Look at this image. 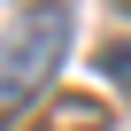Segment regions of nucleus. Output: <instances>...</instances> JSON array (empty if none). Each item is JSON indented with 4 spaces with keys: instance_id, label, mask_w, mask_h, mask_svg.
<instances>
[{
    "instance_id": "f257e3e1",
    "label": "nucleus",
    "mask_w": 131,
    "mask_h": 131,
    "mask_svg": "<svg viewBox=\"0 0 131 131\" xmlns=\"http://www.w3.org/2000/svg\"><path fill=\"white\" fill-rule=\"evenodd\" d=\"M62 46H70V8H62V0H39V8H31L8 39H0V116L23 108V100L54 77Z\"/></svg>"
},
{
    "instance_id": "f03ea898",
    "label": "nucleus",
    "mask_w": 131,
    "mask_h": 131,
    "mask_svg": "<svg viewBox=\"0 0 131 131\" xmlns=\"http://www.w3.org/2000/svg\"><path fill=\"white\" fill-rule=\"evenodd\" d=\"M39 131H108V116H100V108H85V100H62Z\"/></svg>"
},
{
    "instance_id": "7ed1b4c3",
    "label": "nucleus",
    "mask_w": 131,
    "mask_h": 131,
    "mask_svg": "<svg viewBox=\"0 0 131 131\" xmlns=\"http://www.w3.org/2000/svg\"><path fill=\"white\" fill-rule=\"evenodd\" d=\"M100 70H108V77H116V85H131V39H116V46H108V54H100Z\"/></svg>"
}]
</instances>
